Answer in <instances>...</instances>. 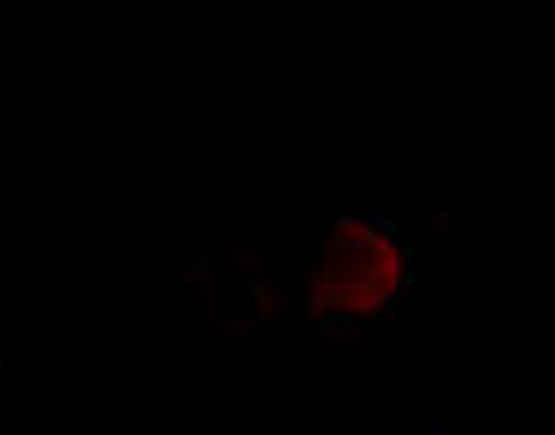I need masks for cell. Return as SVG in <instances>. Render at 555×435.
<instances>
[{"label": "cell", "mask_w": 555, "mask_h": 435, "mask_svg": "<svg viewBox=\"0 0 555 435\" xmlns=\"http://www.w3.org/2000/svg\"><path fill=\"white\" fill-rule=\"evenodd\" d=\"M404 289V250L369 218L343 214L315 254L307 311L315 320H369Z\"/></svg>", "instance_id": "6da1fadb"}, {"label": "cell", "mask_w": 555, "mask_h": 435, "mask_svg": "<svg viewBox=\"0 0 555 435\" xmlns=\"http://www.w3.org/2000/svg\"><path fill=\"white\" fill-rule=\"evenodd\" d=\"M192 294L201 298V311L231 337H254L281 311V298L267 280V263L249 250H214L205 254L192 276Z\"/></svg>", "instance_id": "7a4b0ae2"}]
</instances>
